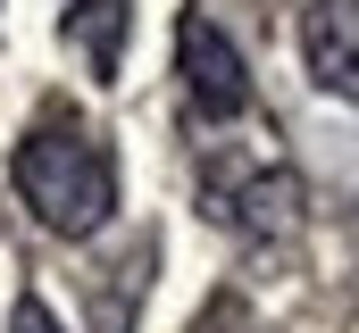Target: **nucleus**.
Returning a JSON list of instances; mask_svg holds the SVG:
<instances>
[{
	"label": "nucleus",
	"instance_id": "nucleus-1",
	"mask_svg": "<svg viewBox=\"0 0 359 333\" xmlns=\"http://www.w3.org/2000/svg\"><path fill=\"white\" fill-rule=\"evenodd\" d=\"M8 183H17V200L34 208V225H50V234H67V242L100 234L109 208H117V159H109L100 125L76 117L67 100H50V108L25 125V142H17V159H8Z\"/></svg>",
	"mask_w": 359,
	"mask_h": 333
},
{
	"label": "nucleus",
	"instance_id": "nucleus-2",
	"mask_svg": "<svg viewBox=\"0 0 359 333\" xmlns=\"http://www.w3.org/2000/svg\"><path fill=\"white\" fill-rule=\"evenodd\" d=\"M176 76H184V100H192V117L201 125H234V117H251V67H243V50L226 42V25L217 17H184L176 25Z\"/></svg>",
	"mask_w": 359,
	"mask_h": 333
},
{
	"label": "nucleus",
	"instance_id": "nucleus-3",
	"mask_svg": "<svg viewBox=\"0 0 359 333\" xmlns=\"http://www.w3.org/2000/svg\"><path fill=\"white\" fill-rule=\"evenodd\" d=\"M209 217L251 234V242H284L301 225V175L284 159H251L243 175L234 166H209Z\"/></svg>",
	"mask_w": 359,
	"mask_h": 333
},
{
	"label": "nucleus",
	"instance_id": "nucleus-4",
	"mask_svg": "<svg viewBox=\"0 0 359 333\" xmlns=\"http://www.w3.org/2000/svg\"><path fill=\"white\" fill-rule=\"evenodd\" d=\"M301 59H309L318 92L359 108V0H309L301 8Z\"/></svg>",
	"mask_w": 359,
	"mask_h": 333
},
{
	"label": "nucleus",
	"instance_id": "nucleus-5",
	"mask_svg": "<svg viewBox=\"0 0 359 333\" xmlns=\"http://www.w3.org/2000/svg\"><path fill=\"white\" fill-rule=\"evenodd\" d=\"M126 25H134V0H67V17H59L67 50H76L100 83L117 76V59H126Z\"/></svg>",
	"mask_w": 359,
	"mask_h": 333
},
{
	"label": "nucleus",
	"instance_id": "nucleus-6",
	"mask_svg": "<svg viewBox=\"0 0 359 333\" xmlns=\"http://www.w3.org/2000/svg\"><path fill=\"white\" fill-rule=\"evenodd\" d=\"M8 333H67V325H59V317H50V309H42L34 292H25V300L8 309Z\"/></svg>",
	"mask_w": 359,
	"mask_h": 333
}]
</instances>
